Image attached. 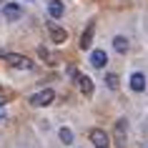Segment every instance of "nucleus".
<instances>
[{
  "mask_svg": "<svg viewBox=\"0 0 148 148\" xmlns=\"http://www.w3.org/2000/svg\"><path fill=\"white\" fill-rule=\"evenodd\" d=\"M53 98H55L53 90H50V88H43V90H38V93H33L28 101H30L33 108H43V106H50V103H53Z\"/></svg>",
  "mask_w": 148,
  "mask_h": 148,
  "instance_id": "1",
  "label": "nucleus"
},
{
  "mask_svg": "<svg viewBox=\"0 0 148 148\" xmlns=\"http://www.w3.org/2000/svg\"><path fill=\"white\" fill-rule=\"evenodd\" d=\"M3 58H5V63H8L10 68H18V70H30L33 68V63L20 53H5Z\"/></svg>",
  "mask_w": 148,
  "mask_h": 148,
  "instance_id": "2",
  "label": "nucleus"
},
{
  "mask_svg": "<svg viewBox=\"0 0 148 148\" xmlns=\"http://www.w3.org/2000/svg\"><path fill=\"white\" fill-rule=\"evenodd\" d=\"M45 30H48V35H50L53 43H65V40H68V30L60 28L55 20H48V23H45Z\"/></svg>",
  "mask_w": 148,
  "mask_h": 148,
  "instance_id": "3",
  "label": "nucleus"
},
{
  "mask_svg": "<svg viewBox=\"0 0 148 148\" xmlns=\"http://www.w3.org/2000/svg\"><path fill=\"white\" fill-rule=\"evenodd\" d=\"M90 140H93L95 148H108V143H110L108 133L103 131V128H93V131H90Z\"/></svg>",
  "mask_w": 148,
  "mask_h": 148,
  "instance_id": "4",
  "label": "nucleus"
},
{
  "mask_svg": "<svg viewBox=\"0 0 148 148\" xmlns=\"http://www.w3.org/2000/svg\"><path fill=\"white\" fill-rule=\"evenodd\" d=\"M93 35H95V23H88V28L83 30V35H80V48H83V50H88V48L93 45Z\"/></svg>",
  "mask_w": 148,
  "mask_h": 148,
  "instance_id": "5",
  "label": "nucleus"
},
{
  "mask_svg": "<svg viewBox=\"0 0 148 148\" xmlns=\"http://www.w3.org/2000/svg\"><path fill=\"white\" fill-rule=\"evenodd\" d=\"M5 18H8V20H20V18H23V8L15 5V3H8V5H5Z\"/></svg>",
  "mask_w": 148,
  "mask_h": 148,
  "instance_id": "6",
  "label": "nucleus"
},
{
  "mask_svg": "<svg viewBox=\"0 0 148 148\" xmlns=\"http://www.w3.org/2000/svg\"><path fill=\"white\" fill-rule=\"evenodd\" d=\"M106 63H108L106 50H93V53H90V65H93V68H103Z\"/></svg>",
  "mask_w": 148,
  "mask_h": 148,
  "instance_id": "7",
  "label": "nucleus"
},
{
  "mask_svg": "<svg viewBox=\"0 0 148 148\" xmlns=\"http://www.w3.org/2000/svg\"><path fill=\"white\" fill-rule=\"evenodd\" d=\"M116 140H118V148H125V118H121L116 123Z\"/></svg>",
  "mask_w": 148,
  "mask_h": 148,
  "instance_id": "8",
  "label": "nucleus"
},
{
  "mask_svg": "<svg viewBox=\"0 0 148 148\" xmlns=\"http://www.w3.org/2000/svg\"><path fill=\"white\" fill-rule=\"evenodd\" d=\"M131 88L136 90V93L146 90V75H143V73H133L131 75Z\"/></svg>",
  "mask_w": 148,
  "mask_h": 148,
  "instance_id": "9",
  "label": "nucleus"
},
{
  "mask_svg": "<svg viewBox=\"0 0 148 148\" xmlns=\"http://www.w3.org/2000/svg\"><path fill=\"white\" fill-rule=\"evenodd\" d=\"M75 80H78L80 90H83L86 95H90V93H93V80L88 78V75H80V73H78V75H75Z\"/></svg>",
  "mask_w": 148,
  "mask_h": 148,
  "instance_id": "10",
  "label": "nucleus"
},
{
  "mask_svg": "<svg viewBox=\"0 0 148 148\" xmlns=\"http://www.w3.org/2000/svg\"><path fill=\"white\" fill-rule=\"evenodd\" d=\"M113 48H116V53L125 55L128 53V38H125V35H116V38H113Z\"/></svg>",
  "mask_w": 148,
  "mask_h": 148,
  "instance_id": "11",
  "label": "nucleus"
},
{
  "mask_svg": "<svg viewBox=\"0 0 148 148\" xmlns=\"http://www.w3.org/2000/svg\"><path fill=\"white\" fill-rule=\"evenodd\" d=\"M48 10H50V15H53L55 20H58V18H60L63 13H65V5H63L60 0H50V5H48Z\"/></svg>",
  "mask_w": 148,
  "mask_h": 148,
  "instance_id": "12",
  "label": "nucleus"
},
{
  "mask_svg": "<svg viewBox=\"0 0 148 148\" xmlns=\"http://www.w3.org/2000/svg\"><path fill=\"white\" fill-rule=\"evenodd\" d=\"M38 53H40V58H45V60L50 63V65H55V63L60 60V55H55V53H50V50H45V48H40Z\"/></svg>",
  "mask_w": 148,
  "mask_h": 148,
  "instance_id": "13",
  "label": "nucleus"
},
{
  "mask_svg": "<svg viewBox=\"0 0 148 148\" xmlns=\"http://www.w3.org/2000/svg\"><path fill=\"white\" fill-rule=\"evenodd\" d=\"M106 86H108L110 90H118L121 83H118V75H116V73H108V75H106Z\"/></svg>",
  "mask_w": 148,
  "mask_h": 148,
  "instance_id": "14",
  "label": "nucleus"
},
{
  "mask_svg": "<svg viewBox=\"0 0 148 148\" xmlns=\"http://www.w3.org/2000/svg\"><path fill=\"white\" fill-rule=\"evenodd\" d=\"M60 140L65 146H70V143H73V131H70V128H60Z\"/></svg>",
  "mask_w": 148,
  "mask_h": 148,
  "instance_id": "15",
  "label": "nucleus"
},
{
  "mask_svg": "<svg viewBox=\"0 0 148 148\" xmlns=\"http://www.w3.org/2000/svg\"><path fill=\"white\" fill-rule=\"evenodd\" d=\"M0 106H5V95H0Z\"/></svg>",
  "mask_w": 148,
  "mask_h": 148,
  "instance_id": "16",
  "label": "nucleus"
},
{
  "mask_svg": "<svg viewBox=\"0 0 148 148\" xmlns=\"http://www.w3.org/2000/svg\"><path fill=\"white\" fill-rule=\"evenodd\" d=\"M3 118H5V116H3V113H0V121H3Z\"/></svg>",
  "mask_w": 148,
  "mask_h": 148,
  "instance_id": "17",
  "label": "nucleus"
},
{
  "mask_svg": "<svg viewBox=\"0 0 148 148\" xmlns=\"http://www.w3.org/2000/svg\"><path fill=\"white\" fill-rule=\"evenodd\" d=\"M0 3H5V0H0Z\"/></svg>",
  "mask_w": 148,
  "mask_h": 148,
  "instance_id": "18",
  "label": "nucleus"
}]
</instances>
